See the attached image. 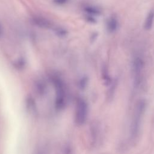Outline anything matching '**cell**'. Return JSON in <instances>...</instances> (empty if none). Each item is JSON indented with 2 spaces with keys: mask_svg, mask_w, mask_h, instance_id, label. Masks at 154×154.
Returning a JSON list of instances; mask_svg holds the SVG:
<instances>
[{
  "mask_svg": "<svg viewBox=\"0 0 154 154\" xmlns=\"http://www.w3.org/2000/svg\"><path fill=\"white\" fill-rule=\"evenodd\" d=\"M147 103L144 99L137 100L130 113L126 137L119 144V150L125 152L138 141L143 128Z\"/></svg>",
  "mask_w": 154,
  "mask_h": 154,
  "instance_id": "cell-1",
  "label": "cell"
},
{
  "mask_svg": "<svg viewBox=\"0 0 154 154\" xmlns=\"http://www.w3.org/2000/svg\"><path fill=\"white\" fill-rule=\"evenodd\" d=\"M144 66L145 63L143 57L139 54L134 55L132 60L131 70L133 87L136 91L141 87L143 82Z\"/></svg>",
  "mask_w": 154,
  "mask_h": 154,
  "instance_id": "cell-2",
  "label": "cell"
},
{
  "mask_svg": "<svg viewBox=\"0 0 154 154\" xmlns=\"http://www.w3.org/2000/svg\"><path fill=\"white\" fill-rule=\"evenodd\" d=\"M51 81L55 90V106L57 110L64 109L66 104V92L63 80L57 75L51 76Z\"/></svg>",
  "mask_w": 154,
  "mask_h": 154,
  "instance_id": "cell-3",
  "label": "cell"
},
{
  "mask_svg": "<svg viewBox=\"0 0 154 154\" xmlns=\"http://www.w3.org/2000/svg\"><path fill=\"white\" fill-rule=\"evenodd\" d=\"M75 111L76 123L78 125L84 124L88 119L89 112V108L87 102L82 98H79L76 102Z\"/></svg>",
  "mask_w": 154,
  "mask_h": 154,
  "instance_id": "cell-4",
  "label": "cell"
},
{
  "mask_svg": "<svg viewBox=\"0 0 154 154\" xmlns=\"http://www.w3.org/2000/svg\"><path fill=\"white\" fill-rule=\"evenodd\" d=\"M90 140L93 146H97L102 139V128L100 125L97 122H94L91 123L90 128Z\"/></svg>",
  "mask_w": 154,
  "mask_h": 154,
  "instance_id": "cell-5",
  "label": "cell"
},
{
  "mask_svg": "<svg viewBox=\"0 0 154 154\" xmlns=\"http://www.w3.org/2000/svg\"><path fill=\"white\" fill-rule=\"evenodd\" d=\"M32 21L35 26L40 28L49 29L52 26V23L50 20L42 16L35 15L33 16L32 17Z\"/></svg>",
  "mask_w": 154,
  "mask_h": 154,
  "instance_id": "cell-6",
  "label": "cell"
},
{
  "mask_svg": "<svg viewBox=\"0 0 154 154\" xmlns=\"http://www.w3.org/2000/svg\"><path fill=\"white\" fill-rule=\"evenodd\" d=\"M119 23L117 17L115 15H111L106 20V27L109 33H114L119 28Z\"/></svg>",
  "mask_w": 154,
  "mask_h": 154,
  "instance_id": "cell-7",
  "label": "cell"
},
{
  "mask_svg": "<svg viewBox=\"0 0 154 154\" xmlns=\"http://www.w3.org/2000/svg\"><path fill=\"white\" fill-rule=\"evenodd\" d=\"M83 11L85 13V14L92 16L96 17L101 14L102 10L100 8L96 5H86L83 7Z\"/></svg>",
  "mask_w": 154,
  "mask_h": 154,
  "instance_id": "cell-8",
  "label": "cell"
},
{
  "mask_svg": "<svg viewBox=\"0 0 154 154\" xmlns=\"http://www.w3.org/2000/svg\"><path fill=\"white\" fill-rule=\"evenodd\" d=\"M154 23V9H151L147 13L144 22V29L146 31L150 30Z\"/></svg>",
  "mask_w": 154,
  "mask_h": 154,
  "instance_id": "cell-9",
  "label": "cell"
},
{
  "mask_svg": "<svg viewBox=\"0 0 154 154\" xmlns=\"http://www.w3.org/2000/svg\"><path fill=\"white\" fill-rule=\"evenodd\" d=\"M101 76L104 84L108 87L112 83L113 79H112L111 77L110 76L108 69L105 64L103 65L102 67Z\"/></svg>",
  "mask_w": 154,
  "mask_h": 154,
  "instance_id": "cell-10",
  "label": "cell"
},
{
  "mask_svg": "<svg viewBox=\"0 0 154 154\" xmlns=\"http://www.w3.org/2000/svg\"><path fill=\"white\" fill-rule=\"evenodd\" d=\"M117 87V79H113L112 83L108 86V89L106 92L107 99L111 101L114 97Z\"/></svg>",
  "mask_w": 154,
  "mask_h": 154,
  "instance_id": "cell-11",
  "label": "cell"
},
{
  "mask_svg": "<svg viewBox=\"0 0 154 154\" xmlns=\"http://www.w3.org/2000/svg\"><path fill=\"white\" fill-rule=\"evenodd\" d=\"M35 90L40 96H44L46 93V85L44 81L42 80H38L36 81L35 84Z\"/></svg>",
  "mask_w": 154,
  "mask_h": 154,
  "instance_id": "cell-12",
  "label": "cell"
},
{
  "mask_svg": "<svg viewBox=\"0 0 154 154\" xmlns=\"http://www.w3.org/2000/svg\"><path fill=\"white\" fill-rule=\"evenodd\" d=\"M89 82L88 77L86 75H84L79 78L78 82V85L80 90H84L88 86Z\"/></svg>",
  "mask_w": 154,
  "mask_h": 154,
  "instance_id": "cell-13",
  "label": "cell"
},
{
  "mask_svg": "<svg viewBox=\"0 0 154 154\" xmlns=\"http://www.w3.org/2000/svg\"><path fill=\"white\" fill-rule=\"evenodd\" d=\"M55 33L59 37H65L67 35L68 31L63 27H57L55 29Z\"/></svg>",
  "mask_w": 154,
  "mask_h": 154,
  "instance_id": "cell-14",
  "label": "cell"
},
{
  "mask_svg": "<svg viewBox=\"0 0 154 154\" xmlns=\"http://www.w3.org/2000/svg\"><path fill=\"white\" fill-rule=\"evenodd\" d=\"M25 64H26V61H25V60L23 58H19L15 63L14 65L16 67L17 69H19V70H21V69H23L25 66Z\"/></svg>",
  "mask_w": 154,
  "mask_h": 154,
  "instance_id": "cell-15",
  "label": "cell"
},
{
  "mask_svg": "<svg viewBox=\"0 0 154 154\" xmlns=\"http://www.w3.org/2000/svg\"><path fill=\"white\" fill-rule=\"evenodd\" d=\"M85 20L90 23H96V21H97L95 17L90 16V15L85 14Z\"/></svg>",
  "mask_w": 154,
  "mask_h": 154,
  "instance_id": "cell-16",
  "label": "cell"
},
{
  "mask_svg": "<svg viewBox=\"0 0 154 154\" xmlns=\"http://www.w3.org/2000/svg\"><path fill=\"white\" fill-rule=\"evenodd\" d=\"M68 1L69 0H53V2L58 5H64L66 3H67Z\"/></svg>",
  "mask_w": 154,
  "mask_h": 154,
  "instance_id": "cell-17",
  "label": "cell"
},
{
  "mask_svg": "<svg viewBox=\"0 0 154 154\" xmlns=\"http://www.w3.org/2000/svg\"><path fill=\"white\" fill-rule=\"evenodd\" d=\"M64 154H72V150L69 146H67L65 148V152Z\"/></svg>",
  "mask_w": 154,
  "mask_h": 154,
  "instance_id": "cell-18",
  "label": "cell"
},
{
  "mask_svg": "<svg viewBox=\"0 0 154 154\" xmlns=\"http://www.w3.org/2000/svg\"><path fill=\"white\" fill-rule=\"evenodd\" d=\"M96 37H97V34H96V33H93V34L91 35V38H91V41L95 40V38H96Z\"/></svg>",
  "mask_w": 154,
  "mask_h": 154,
  "instance_id": "cell-19",
  "label": "cell"
},
{
  "mask_svg": "<svg viewBox=\"0 0 154 154\" xmlns=\"http://www.w3.org/2000/svg\"><path fill=\"white\" fill-rule=\"evenodd\" d=\"M2 27L0 23V37L2 36Z\"/></svg>",
  "mask_w": 154,
  "mask_h": 154,
  "instance_id": "cell-20",
  "label": "cell"
}]
</instances>
